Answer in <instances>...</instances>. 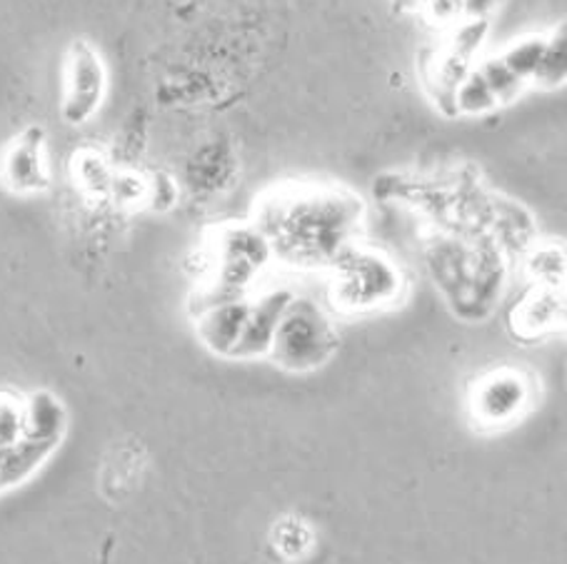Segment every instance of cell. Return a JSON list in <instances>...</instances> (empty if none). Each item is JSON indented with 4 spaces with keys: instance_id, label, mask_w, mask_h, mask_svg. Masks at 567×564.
I'll list each match as a JSON object with an SVG mask.
<instances>
[{
    "instance_id": "6",
    "label": "cell",
    "mask_w": 567,
    "mask_h": 564,
    "mask_svg": "<svg viewBox=\"0 0 567 564\" xmlns=\"http://www.w3.org/2000/svg\"><path fill=\"white\" fill-rule=\"evenodd\" d=\"M533 383L523 369L495 367L481 375L471 390V415L475 425L497 430L520 420L530 410Z\"/></svg>"
},
{
    "instance_id": "20",
    "label": "cell",
    "mask_w": 567,
    "mask_h": 564,
    "mask_svg": "<svg viewBox=\"0 0 567 564\" xmlns=\"http://www.w3.org/2000/svg\"><path fill=\"white\" fill-rule=\"evenodd\" d=\"M272 542H276V550L282 554V557L300 560L302 554L310 552L312 547V532L302 520L286 518L276 524Z\"/></svg>"
},
{
    "instance_id": "5",
    "label": "cell",
    "mask_w": 567,
    "mask_h": 564,
    "mask_svg": "<svg viewBox=\"0 0 567 564\" xmlns=\"http://www.w3.org/2000/svg\"><path fill=\"white\" fill-rule=\"evenodd\" d=\"M107 93V71L101 53L78 38L71 43L65 55V77H63V101L61 115L68 125L91 123L97 111L103 108Z\"/></svg>"
},
{
    "instance_id": "24",
    "label": "cell",
    "mask_w": 567,
    "mask_h": 564,
    "mask_svg": "<svg viewBox=\"0 0 567 564\" xmlns=\"http://www.w3.org/2000/svg\"><path fill=\"white\" fill-rule=\"evenodd\" d=\"M107 196H113L121 206H138L145 200V178L135 173H115Z\"/></svg>"
},
{
    "instance_id": "18",
    "label": "cell",
    "mask_w": 567,
    "mask_h": 564,
    "mask_svg": "<svg viewBox=\"0 0 567 564\" xmlns=\"http://www.w3.org/2000/svg\"><path fill=\"white\" fill-rule=\"evenodd\" d=\"M487 33H491V18H463L461 23L447 31L445 51L477 63V55L483 51Z\"/></svg>"
},
{
    "instance_id": "25",
    "label": "cell",
    "mask_w": 567,
    "mask_h": 564,
    "mask_svg": "<svg viewBox=\"0 0 567 564\" xmlns=\"http://www.w3.org/2000/svg\"><path fill=\"white\" fill-rule=\"evenodd\" d=\"M503 0H463L467 18H491V13Z\"/></svg>"
},
{
    "instance_id": "22",
    "label": "cell",
    "mask_w": 567,
    "mask_h": 564,
    "mask_svg": "<svg viewBox=\"0 0 567 564\" xmlns=\"http://www.w3.org/2000/svg\"><path fill=\"white\" fill-rule=\"evenodd\" d=\"M181 198V188L178 180L173 178L168 173H153L145 178V206L165 212L175 208V202Z\"/></svg>"
},
{
    "instance_id": "14",
    "label": "cell",
    "mask_w": 567,
    "mask_h": 564,
    "mask_svg": "<svg viewBox=\"0 0 567 564\" xmlns=\"http://www.w3.org/2000/svg\"><path fill=\"white\" fill-rule=\"evenodd\" d=\"M455 115H465V118H483V115H493L501 103L493 95L491 87L483 81V75L477 73V67H473L467 73L461 85L455 87Z\"/></svg>"
},
{
    "instance_id": "4",
    "label": "cell",
    "mask_w": 567,
    "mask_h": 564,
    "mask_svg": "<svg viewBox=\"0 0 567 564\" xmlns=\"http://www.w3.org/2000/svg\"><path fill=\"white\" fill-rule=\"evenodd\" d=\"M340 335L326 307L312 297L292 295L272 337V363L288 373H312L338 353Z\"/></svg>"
},
{
    "instance_id": "2",
    "label": "cell",
    "mask_w": 567,
    "mask_h": 564,
    "mask_svg": "<svg viewBox=\"0 0 567 564\" xmlns=\"http://www.w3.org/2000/svg\"><path fill=\"white\" fill-rule=\"evenodd\" d=\"M425 265L453 313L481 323L491 317L507 282L505 250L485 232L435 230L425 242Z\"/></svg>"
},
{
    "instance_id": "16",
    "label": "cell",
    "mask_w": 567,
    "mask_h": 564,
    "mask_svg": "<svg viewBox=\"0 0 567 564\" xmlns=\"http://www.w3.org/2000/svg\"><path fill=\"white\" fill-rule=\"evenodd\" d=\"M525 270L533 285L563 288L565 282V252L557 246L530 248L525 255Z\"/></svg>"
},
{
    "instance_id": "3",
    "label": "cell",
    "mask_w": 567,
    "mask_h": 564,
    "mask_svg": "<svg viewBox=\"0 0 567 564\" xmlns=\"http://www.w3.org/2000/svg\"><path fill=\"white\" fill-rule=\"evenodd\" d=\"M330 272V303L340 313L360 315L395 305L403 297L405 278L398 262L383 250L350 246Z\"/></svg>"
},
{
    "instance_id": "17",
    "label": "cell",
    "mask_w": 567,
    "mask_h": 564,
    "mask_svg": "<svg viewBox=\"0 0 567 564\" xmlns=\"http://www.w3.org/2000/svg\"><path fill=\"white\" fill-rule=\"evenodd\" d=\"M475 67L477 73L483 75V81L487 83V87H491L501 105L517 101L527 87V83H523L520 77H517L511 67L501 61V55H485L475 63Z\"/></svg>"
},
{
    "instance_id": "23",
    "label": "cell",
    "mask_w": 567,
    "mask_h": 564,
    "mask_svg": "<svg viewBox=\"0 0 567 564\" xmlns=\"http://www.w3.org/2000/svg\"><path fill=\"white\" fill-rule=\"evenodd\" d=\"M420 13L427 18V23H433L435 28H445V31L467 18L463 0H425Z\"/></svg>"
},
{
    "instance_id": "1",
    "label": "cell",
    "mask_w": 567,
    "mask_h": 564,
    "mask_svg": "<svg viewBox=\"0 0 567 564\" xmlns=\"http://www.w3.org/2000/svg\"><path fill=\"white\" fill-rule=\"evenodd\" d=\"M363 218L365 206L353 192L296 185L262 198L252 226L268 238L272 260L300 270H328L355 246Z\"/></svg>"
},
{
    "instance_id": "8",
    "label": "cell",
    "mask_w": 567,
    "mask_h": 564,
    "mask_svg": "<svg viewBox=\"0 0 567 564\" xmlns=\"http://www.w3.org/2000/svg\"><path fill=\"white\" fill-rule=\"evenodd\" d=\"M292 295L296 293L288 288H270L262 290L260 295L250 297L248 320L246 327H243L236 353H233V359H256L270 355L272 337H276L280 317L286 313Z\"/></svg>"
},
{
    "instance_id": "19",
    "label": "cell",
    "mask_w": 567,
    "mask_h": 564,
    "mask_svg": "<svg viewBox=\"0 0 567 564\" xmlns=\"http://www.w3.org/2000/svg\"><path fill=\"white\" fill-rule=\"evenodd\" d=\"M73 175L85 192H91V196H107L115 170L101 153L85 150L75 155Z\"/></svg>"
},
{
    "instance_id": "10",
    "label": "cell",
    "mask_w": 567,
    "mask_h": 564,
    "mask_svg": "<svg viewBox=\"0 0 567 564\" xmlns=\"http://www.w3.org/2000/svg\"><path fill=\"white\" fill-rule=\"evenodd\" d=\"M250 310V295L228 300V303L205 307L195 313V333L200 343L218 357H233L240 343L243 327H246Z\"/></svg>"
},
{
    "instance_id": "13",
    "label": "cell",
    "mask_w": 567,
    "mask_h": 564,
    "mask_svg": "<svg viewBox=\"0 0 567 564\" xmlns=\"http://www.w3.org/2000/svg\"><path fill=\"white\" fill-rule=\"evenodd\" d=\"M567 35H565V23H560L555 31L547 35L545 53L537 63V71L530 77V85L540 87V91H557L567 81Z\"/></svg>"
},
{
    "instance_id": "12",
    "label": "cell",
    "mask_w": 567,
    "mask_h": 564,
    "mask_svg": "<svg viewBox=\"0 0 567 564\" xmlns=\"http://www.w3.org/2000/svg\"><path fill=\"white\" fill-rule=\"evenodd\" d=\"M55 450L58 445L31 440V437H21L16 445L0 450V492L13 490L18 484L31 480L51 460Z\"/></svg>"
},
{
    "instance_id": "9",
    "label": "cell",
    "mask_w": 567,
    "mask_h": 564,
    "mask_svg": "<svg viewBox=\"0 0 567 564\" xmlns=\"http://www.w3.org/2000/svg\"><path fill=\"white\" fill-rule=\"evenodd\" d=\"M565 323L563 288L533 285L511 310V330L525 343L553 335Z\"/></svg>"
},
{
    "instance_id": "15",
    "label": "cell",
    "mask_w": 567,
    "mask_h": 564,
    "mask_svg": "<svg viewBox=\"0 0 567 564\" xmlns=\"http://www.w3.org/2000/svg\"><path fill=\"white\" fill-rule=\"evenodd\" d=\"M545 45H547V35L543 33L523 35L505 48L501 53V61L511 67L523 83L530 85V77L537 71V63H540V58L545 53Z\"/></svg>"
},
{
    "instance_id": "7",
    "label": "cell",
    "mask_w": 567,
    "mask_h": 564,
    "mask_svg": "<svg viewBox=\"0 0 567 564\" xmlns=\"http://www.w3.org/2000/svg\"><path fill=\"white\" fill-rule=\"evenodd\" d=\"M0 180L16 196H38L51 188L45 163V130L31 125L0 155Z\"/></svg>"
},
{
    "instance_id": "11",
    "label": "cell",
    "mask_w": 567,
    "mask_h": 564,
    "mask_svg": "<svg viewBox=\"0 0 567 564\" xmlns=\"http://www.w3.org/2000/svg\"><path fill=\"white\" fill-rule=\"evenodd\" d=\"M68 427V412L61 397L51 390L23 395V437L61 445Z\"/></svg>"
},
{
    "instance_id": "26",
    "label": "cell",
    "mask_w": 567,
    "mask_h": 564,
    "mask_svg": "<svg viewBox=\"0 0 567 564\" xmlns=\"http://www.w3.org/2000/svg\"><path fill=\"white\" fill-rule=\"evenodd\" d=\"M425 0H395V8L398 13H420V8H423Z\"/></svg>"
},
{
    "instance_id": "21",
    "label": "cell",
    "mask_w": 567,
    "mask_h": 564,
    "mask_svg": "<svg viewBox=\"0 0 567 564\" xmlns=\"http://www.w3.org/2000/svg\"><path fill=\"white\" fill-rule=\"evenodd\" d=\"M23 437V395L0 390V450Z\"/></svg>"
}]
</instances>
